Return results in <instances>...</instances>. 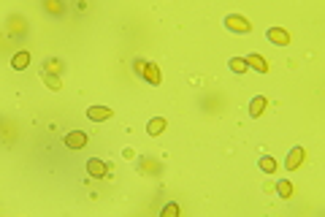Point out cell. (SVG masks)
<instances>
[{"mask_svg":"<svg viewBox=\"0 0 325 217\" xmlns=\"http://www.w3.org/2000/svg\"><path fill=\"white\" fill-rule=\"evenodd\" d=\"M28 65H30V55H28V52H17L14 60H11V68H14V71H25Z\"/></svg>","mask_w":325,"mask_h":217,"instance_id":"30bf717a","label":"cell"},{"mask_svg":"<svg viewBox=\"0 0 325 217\" xmlns=\"http://www.w3.org/2000/svg\"><path fill=\"white\" fill-rule=\"evenodd\" d=\"M163 130H165V120H163V117L149 120V125H147V133H149V136H160Z\"/></svg>","mask_w":325,"mask_h":217,"instance_id":"8fae6325","label":"cell"},{"mask_svg":"<svg viewBox=\"0 0 325 217\" xmlns=\"http://www.w3.org/2000/svg\"><path fill=\"white\" fill-rule=\"evenodd\" d=\"M87 174L95 176V179H103V176L109 174V166H106L103 160H98V157H92V160H87Z\"/></svg>","mask_w":325,"mask_h":217,"instance_id":"277c9868","label":"cell"},{"mask_svg":"<svg viewBox=\"0 0 325 217\" xmlns=\"http://www.w3.org/2000/svg\"><path fill=\"white\" fill-rule=\"evenodd\" d=\"M247 68H255L257 74H268V63L263 60L260 55H249L247 57Z\"/></svg>","mask_w":325,"mask_h":217,"instance_id":"ba28073f","label":"cell"},{"mask_svg":"<svg viewBox=\"0 0 325 217\" xmlns=\"http://www.w3.org/2000/svg\"><path fill=\"white\" fill-rule=\"evenodd\" d=\"M303 157H306L303 147H293V149H290V155H287V160H284V168H287V171H295V168L303 163Z\"/></svg>","mask_w":325,"mask_h":217,"instance_id":"3957f363","label":"cell"},{"mask_svg":"<svg viewBox=\"0 0 325 217\" xmlns=\"http://www.w3.org/2000/svg\"><path fill=\"white\" fill-rule=\"evenodd\" d=\"M60 71H63V63H60V60H55V57H52V60H46L44 74H60Z\"/></svg>","mask_w":325,"mask_h":217,"instance_id":"5bb4252c","label":"cell"},{"mask_svg":"<svg viewBox=\"0 0 325 217\" xmlns=\"http://www.w3.org/2000/svg\"><path fill=\"white\" fill-rule=\"evenodd\" d=\"M141 76L147 79V82L152 84V87H157V84H160V68H157L155 63H144V68H141Z\"/></svg>","mask_w":325,"mask_h":217,"instance_id":"5b68a950","label":"cell"},{"mask_svg":"<svg viewBox=\"0 0 325 217\" xmlns=\"http://www.w3.org/2000/svg\"><path fill=\"white\" fill-rule=\"evenodd\" d=\"M176 214H179V206H176V203H168V206L163 209V217H176Z\"/></svg>","mask_w":325,"mask_h":217,"instance_id":"e0dca14e","label":"cell"},{"mask_svg":"<svg viewBox=\"0 0 325 217\" xmlns=\"http://www.w3.org/2000/svg\"><path fill=\"white\" fill-rule=\"evenodd\" d=\"M260 171H266V174H274L276 171V160L271 155H263L260 157Z\"/></svg>","mask_w":325,"mask_h":217,"instance_id":"7c38bea8","label":"cell"},{"mask_svg":"<svg viewBox=\"0 0 325 217\" xmlns=\"http://www.w3.org/2000/svg\"><path fill=\"white\" fill-rule=\"evenodd\" d=\"M230 71H233V74H244V71H247V60H244V57H230Z\"/></svg>","mask_w":325,"mask_h":217,"instance_id":"4fadbf2b","label":"cell"},{"mask_svg":"<svg viewBox=\"0 0 325 217\" xmlns=\"http://www.w3.org/2000/svg\"><path fill=\"white\" fill-rule=\"evenodd\" d=\"M225 28L230 33H238V36H247L252 30V25L247 22V17H241V14H228L225 17Z\"/></svg>","mask_w":325,"mask_h":217,"instance_id":"6da1fadb","label":"cell"},{"mask_svg":"<svg viewBox=\"0 0 325 217\" xmlns=\"http://www.w3.org/2000/svg\"><path fill=\"white\" fill-rule=\"evenodd\" d=\"M276 193H279L282 198H290V195H293V185H290L287 179H282L279 185H276Z\"/></svg>","mask_w":325,"mask_h":217,"instance_id":"9a60e30c","label":"cell"},{"mask_svg":"<svg viewBox=\"0 0 325 217\" xmlns=\"http://www.w3.org/2000/svg\"><path fill=\"white\" fill-rule=\"evenodd\" d=\"M44 82L49 84V90H60V87H63V82H60L57 74H44Z\"/></svg>","mask_w":325,"mask_h":217,"instance_id":"2e32d148","label":"cell"},{"mask_svg":"<svg viewBox=\"0 0 325 217\" xmlns=\"http://www.w3.org/2000/svg\"><path fill=\"white\" fill-rule=\"evenodd\" d=\"M111 114H114V111H111L109 106H90L87 109V117L92 122H103V120H111Z\"/></svg>","mask_w":325,"mask_h":217,"instance_id":"8992f818","label":"cell"},{"mask_svg":"<svg viewBox=\"0 0 325 217\" xmlns=\"http://www.w3.org/2000/svg\"><path fill=\"white\" fill-rule=\"evenodd\" d=\"M268 41L271 44H276V47H284V44H290V36H287V30H282V28H268Z\"/></svg>","mask_w":325,"mask_h":217,"instance_id":"52a82bcc","label":"cell"},{"mask_svg":"<svg viewBox=\"0 0 325 217\" xmlns=\"http://www.w3.org/2000/svg\"><path fill=\"white\" fill-rule=\"evenodd\" d=\"M144 63H147V60H136V63H133V68H136V74H141V68H144Z\"/></svg>","mask_w":325,"mask_h":217,"instance_id":"ac0fdd59","label":"cell"},{"mask_svg":"<svg viewBox=\"0 0 325 217\" xmlns=\"http://www.w3.org/2000/svg\"><path fill=\"white\" fill-rule=\"evenodd\" d=\"M65 147L68 149H84L87 147V133H84V130H71V133H65Z\"/></svg>","mask_w":325,"mask_h":217,"instance_id":"7a4b0ae2","label":"cell"},{"mask_svg":"<svg viewBox=\"0 0 325 217\" xmlns=\"http://www.w3.org/2000/svg\"><path fill=\"white\" fill-rule=\"evenodd\" d=\"M268 106V101L263 95H257V98H252V103H249V117H260L263 111H266Z\"/></svg>","mask_w":325,"mask_h":217,"instance_id":"9c48e42d","label":"cell"}]
</instances>
